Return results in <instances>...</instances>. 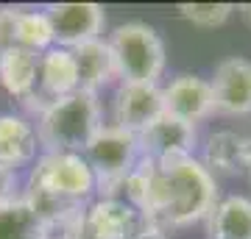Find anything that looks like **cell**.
I'll return each mask as SVG.
<instances>
[{"instance_id": "obj_1", "label": "cell", "mask_w": 251, "mask_h": 239, "mask_svg": "<svg viewBox=\"0 0 251 239\" xmlns=\"http://www.w3.org/2000/svg\"><path fill=\"white\" fill-rule=\"evenodd\" d=\"M115 197L134 206L159 228H181L209 217L218 203V186L212 173L196 156L173 161L140 156Z\"/></svg>"}, {"instance_id": "obj_2", "label": "cell", "mask_w": 251, "mask_h": 239, "mask_svg": "<svg viewBox=\"0 0 251 239\" xmlns=\"http://www.w3.org/2000/svg\"><path fill=\"white\" fill-rule=\"evenodd\" d=\"M103 128L95 92H73L50 100L36 114V139L45 153H84L92 136Z\"/></svg>"}, {"instance_id": "obj_3", "label": "cell", "mask_w": 251, "mask_h": 239, "mask_svg": "<svg viewBox=\"0 0 251 239\" xmlns=\"http://www.w3.org/2000/svg\"><path fill=\"white\" fill-rule=\"evenodd\" d=\"M98 189L84 153H42L31 167L25 192L45 195L62 203L87 206V197Z\"/></svg>"}, {"instance_id": "obj_4", "label": "cell", "mask_w": 251, "mask_h": 239, "mask_svg": "<svg viewBox=\"0 0 251 239\" xmlns=\"http://www.w3.org/2000/svg\"><path fill=\"white\" fill-rule=\"evenodd\" d=\"M117 75L128 84H156L165 70V42L148 22L131 20L109 36Z\"/></svg>"}, {"instance_id": "obj_5", "label": "cell", "mask_w": 251, "mask_h": 239, "mask_svg": "<svg viewBox=\"0 0 251 239\" xmlns=\"http://www.w3.org/2000/svg\"><path fill=\"white\" fill-rule=\"evenodd\" d=\"M84 159L92 167L98 189L106 192L103 197H115L128 173L140 161V139L137 133H128L117 125H103L87 145Z\"/></svg>"}, {"instance_id": "obj_6", "label": "cell", "mask_w": 251, "mask_h": 239, "mask_svg": "<svg viewBox=\"0 0 251 239\" xmlns=\"http://www.w3.org/2000/svg\"><path fill=\"white\" fill-rule=\"evenodd\" d=\"M50 28H53V39L59 47H78L84 42L100 39L103 31V9L98 3H50L45 9Z\"/></svg>"}, {"instance_id": "obj_7", "label": "cell", "mask_w": 251, "mask_h": 239, "mask_svg": "<svg viewBox=\"0 0 251 239\" xmlns=\"http://www.w3.org/2000/svg\"><path fill=\"white\" fill-rule=\"evenodd\" d=\"M162 106H165V114L176 117L187 125H196L215 111L212 84L204 81L201 75H190V72L176 75L162 89Z\"/></svg>"}, {"instance_id": "obj_8", "label": "cell", "mask_w": 251, "mask_h": 239, "mask_svg": "<svg viewBox=\"0 0 251 239\" xmlns=\"http://www.w3.org/2000/svg\"><path fill=\"white\" fill-rule=\"evenodd\" d=\"M165 114L162 106V89L159 84H128L123 81L115 95V123L128 133H140Z\"/></svg>"}, {"instance_id": "obj_9", "label": "cell", "mask_w": 251, "mask_h": 239, "mask_svg": "<svg viewBox=\"0 0 251 239\" xmlns=\"http://www.w3.org/2000/svg\"><path fill=\"white\" fill-rule=\"evenodd\" d=\"M140 156L151 161H173L193 156L196 148V125H187L171 114L156 117L140 136Z\"/></svg>"}, {"instance_id": "obj_10", "label": "cell", "mask_w": 251, "mask_h": 239, "mask_svg": "<svg viewBox=\"0 0 251 239\" xmlns=\"http://www.w3.org/2000/svg\"><path fill=\"white\" fill-rule=\"evenodd\" d=\"M212 95L215 111L243 117L251 114V62L243 56H232L215 67L212 75Z\"/></svg>"}, {"instance_id": "obj_11", "label": "cell", "mask_w": 251, "mask_h": 239, "mask_svg": "<svg viewBox=\"0 0 251 239\" xmlns=\"http://www.w3.org/2000/svg\"><path fill=\"white\" fill-rule=\"evenodd\" d=\"M81 220L92 239H128L145 220V214L120 197H100L95 203L84 206Z\"/></svg>"}, {"instance_id": "obj_12", "label": "cell", "mask_w": 251, "mask_h": 239, "mask_svg": "<svg viewBox=\"0 0 251 239\" xmlns=\"http://www.w3.org/2000/svg\"><path fill=\"white\" fill-rule=\"evenodd\" d=\"M78 92V62L75 53L67 47L53 44L50 50L39 56V81H36V95L42 100H59Z\"/></svg>"}, {"instance_id": "obj_13", "label": "cell", "mask_w": 251, "mask_h": 239, "mask_svg": "<svg viewBox=\"0 0 251 239\" xmlns=\"http://www.w3.org/2000/svg\"><path fill=\"white\" fill-rule=\"evenodd\" d=\"M209 173H226V175H249L251 167V136L237 131H215L209 133L204 145V161Z\"/></svg>"}, {"instance_id": "obj_14", "label": "cell", "mask_w": 251, "mask_h": 239, "mask_svg": "<svg viewBox=\"0 0 251 239\" xmlns=\"http://www.w3.org/2000/svg\"><path fill=\"white\" fill-rule=\"evenodd\" d=\"M36 151V125L23 114H0V164L17 173V167L34 164Z\"/></svg>"}, {"instance_id": "obj_15", "label": "cell", "mask_w": 251, "mask_h": 239, "mask_svg": "<svg viewBox=\"0 0 251 239\" xmlns=\"http://www.w3.org/2000/svg\"><path fill=\"white\" fill-rule=\"evenodd\" d=\"M36 81H39V53L14 44L0 56V87L11 98L25 103L36 92Z\"/></svg>"}, {"instance_id": "obj_16", "label": "cell", "mask_w": 251, "mask_h": 239, "mask_svg": "<svg viewBox=\"0 0 251 239\" xmlns=\"http://www.w3.org/2000/svg\"><path fill=\"white\" fill-rule=\"evenodd\" d=\"M73 53H75V62H78V89L98 95L100 87H106L112 78H117V64L109 42L92 39V42L73 47Z\"/></svg>"}, {"instance_id": "obj_17", "label": "cell", "mask_w": 251, "mask_h": 239, "mask_svg": "<svg viewBox=\"0 0 251 239\" xmlns=\"http://www.w3.org/2000/svg\"><path fill=\"white\" fill-rule=\"evenodd\" d=\"M209 239H251V200L243 195H229L218 200L206 217Z\"/></svg>"}, {"instance_id": "obj_18", "label": "cell", "mask_w": 251, "mask_h": 239, "mask_svg": "<svg viewBox=\"0 0 251 239\" xmlns=\"http://www.w3.org/2000/svg\"><path fill=\"white\" fill-rule=\"evenodd\" d=\"M0 239H48L45 222L23 195L0 206Z\"/></svg>"}, {"instance_id": "obj_19", "label": "cell", "mask_w": 251, "mask_h": 239, "mask_svg": "<svg viewBox=\"0 0 251 239\" xmlns=\"http://www.w3.org/2000/svg\"><path fill=\"white\" fill-rule=\"evenodd\" d=\"M14 44L25 47L31 53H45L56 44L53 28L45 11H31V9H17L14 11Z\"/></svg>"}, {"instance_id": "obj_20", "label": "cell", "mask_w": 251, "mask_h": 239, "mask_svg": "<svg viewBox=\"0 0 251 239\" xmlns=\"http://www.w3.org/2000/svg\"><path fill=\"white\" fill-rule=\"evenodd\" d=\"M229 3H179V14L198 28H218L232 17Z\"/></svg>"}, {"instance_id": "obj_21", "label": "cell", "mask_w": 251, "mask_h": 239, "mask_svg": "<svg viewBox=\"0 0 251 239\" xmlns=\"http://www.w3.org/2000/svg\"><path fill=\"white\" fill-rule=\"evenodd\" d=\"M14 11L17 9H0V56L14 47Z\"/></svg>"}, {"instance_id": "obj_22", "label": "cell", "mask_w": 251, "mask_h": 239, "mask_svg": "<svg viewBox=\"0 0 251 239\" xmlns=\"http://www.w3.org/2000/svg\"><path fill=\"white\" fill-rule=\"evenodd\" d=\"M17 197H20V192H17V173L0 164V206L9 203V200H17Z\"/></svg>"}, {"instance_id": "obj_23", "label": "cell", "mask_w": 251, "mask_h": 239, "mask_svg": "<svg viewBox=\"0 0 251 239\" xmlns=\"http://www.w3.org/2000/svg\"><path fill=\"white\" fill-rule=\"evenodd\" d=\"M128 239H168V237H165V228H159L156 222H151L148 217H145V220L137 225V231H134Z\"/></svg>"}, {"instance_id": "obj_24", "label": "cell", "mask_w": 251, "mask_h": 239, "mask_svg": "<svg viewBox=\"0 0 251 239\" xmlns=\"http://www.w3.org/2000/svg\"><path fill=\"white\" fill-rule=\"evenodd\" d=\"M240 14H243V20L251 25V3H243V6H240Z\"/></svg>"}, {"instance_id": "obj_25", "label": "cell", "mask_w": 251, "mask_h": 239, "mask_svg": "<svg viewBox=\"0 0 251 239\" xmlns=\"http://www.w3.org/2000/svg\"><path fill=\"white\" fill-rule=\"evenodd\" d=\"M249 184H251V167H249Z\"/></svg>"}, {"instance_id": "obj_26", "label": "cell", "mask_w": 251, "mask_h": 239, "mask_svg": "<svg viewBox=\"0 0 251 239\" xmlns=\"http://www.w3.org/2000/svg\"><path fill=\"white\" fill-rule=\"evenodd\" d=\"M48 239H53V237H48Z\"/></svg>"}]
</instances>
